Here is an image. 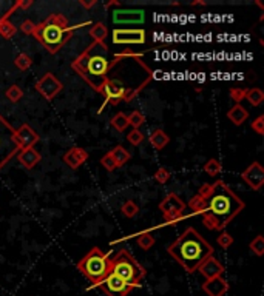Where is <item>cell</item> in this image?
Listing matches in <instances>:
<instances>
[{"instance_id": "21", "label": "cell", "mask_w": 264, "mask_h": 296, "mask_svg": "<svg viewBox=\"0 0 264 296\" xmlns=\"http://www.w3.org/2000/svg\"><path fill=\"white\" fill-rule=\"evenodd\" d=\"M110 156L113 157V161L116 162L117 169H119V167H124L127 162L130 161V157H132V154H130L129 151H127L122 145H116L114 148H111Z\"/></svg>"}, {"instance_id": "33", "label": "cell", "mask_w": 264, "mask_h": 296, "mask_svg": "<svg viewBox=\"0 0 264 296\" xmlns=\"http://www.w3.org/2000/svg\"><path fill=\"white\" fill-rule=\"evenodd\" d=\"M233 236L230 234V233H227V232H221V234L218 236V239H217V244L221 247V249H224V250H227L229 247H232V244H233Z\"/></svg>"}, {"instance_id": "17", "label": "cell", "mask_w": 264, "mask_h": 296, "mask_svg": "<svg viewBox=\"0 0 264 296\" xmlns=\"http://www.w3.org/2000/svg\"><path fill=\"white\" fill-rule=\"evenodd\" d=\"M88 159V153L84 150V148L79 147H73L70 151H66L64 154V162L70 167L73 170H77L79 167Z\"/></svg>"}, {"instance_id": "42", "label": "cell", "mask_w": 264, "mask_h": 296, "mask_svg": "<svg viewBox=\"0 0 264 296\" xmlns=\"http://www.w3.org/2000/svg\"><path fill=\"white\" fill-rule=\"evenodd\" d=\"M257 5H258V6H260V8H261V9H264V5H263V3H261V2H257Z\"/></svg>"}, {"instance_id": "15", "label": "cell", "mask_w": 264, "mask_h": 296, "mask_svg": "<svg viewBox=\"0 0 264 296\" xmlns=\"http://www.w3.org/2000/svg\"><path fill=\"white\" fill-rule=\"evenodd\" d=\"M229 289H230V285L222 276L207 279L202 284V292L207 296H224L229 292Z\"/></svg>"}, {"instance_id": "25", "label": "cell", "mask_w": 264, "mask_h": 296, "mask_svg": "<svg viewBox=\"0 0 264 296\" xmlns=\"http://www.w3.org/2000/svg\"><path fill=\"white\" fill-rule=\"evenodd\" d=\"M221 170H222V165H221V162L218 159H209L204 165V171L207 173L210 177L218 176L221 173Z\"/></svg>"}, {"instance_id": "4", "label": "cell", "mask_w": 264, "mask_h": 296, "mask_svg": "<svg viewBox=\"0 0 264 296\" xmlns=\"http://www.w3.org/2000/svg\"><path fill=\"white\" fill-rule=\"evenodd\" d=\"M77 26H84V23L70 26L66 17L61 14H51L44 22L36 25L33 37H36V41L48 49V53L56 54L73 37V31Z\"/></svg>"}, {"instance_id": "36", "label": "cell", "mask_w": 264, "mask_h": 296, "mask_svg": "<svg viewBox=\"0 0 264 296\" xmlns=\"http://www.w3.org/2000/svg\"><path fill=\"white\" fill-rule=\"evenodd\" d=\"M170 177H172V173L167 169H164V167H162V169H158V170H156V173H154V181L159 182V184H165L170 179Z\"/></svg>"}, {"instance_id": "10", "label": "cell", "mask_w": 264, "mask_h": 296, "mask_svg": "<svg viewBox=\"0 0 264 296\" xmlns=\"http://www.w3.org/2000/svg\"><path fill=\"white\" fill-rule=\"evenodd\" d=\"M107 296H127L134 287L130 284H127L121 278H117L113 273H110L107 278L97 285Z\"/></svg>"}, {"instance_id": "44", "label": "cell", "mask_w": 264, "mask_h": 296, "mask_svg": "<svg viewBox=\"0 0 264 296\" xmlns=\"http://www.w3.org/2000/svg\"><path fill=\"white\" fill-rule=\"evenodd\" d=\"M0 145H2V139H0Z\"/></svg>"}, {"instance_id": "16", "label": "cell", "mask_w": 264, "mask_h": 296, "mask_svg": "<svg viewBox=\"0 0 264 296\" xmlns=\"http://www.w3.org/2000/svg\"><path fill=\"white\" fill-rule=\"evenodd\" d=\"M198 270L205 278V281H207V279H212V278H217V276H222L224 265L212 254V256H209V258L199 265Z\"/></svg>"}, {"instance_id": "31", "label": "cell", "mask_w": 264, "mask_h": 296, "mask_svg": "<svg viewBox=\"0 0 264 296\" xmlns=\"http://www.w3.org/2000/svg\"><path fill=\"white\" fill-rule=\"evenodd\" d=\"M6 99H9L13 104H16V102H19L21 99L23 97V91H22V88L21 86H17V85H11L6 90Z\"/></svg>"}, {"instance_id": "32", "label": "cell", "mask_w": 264, "mask_h": 296, "mask_svg": "<svg viewBox=\"0 0 264 296\" xmlns=\"http://www.w3.org/2000/svg\"><path fill=\"white\" fill-rule=\"evenodd\" d=\"M136 242H138V245L141 247L142 250H150L152 247L154 245V238H153V234H150V233H144V234H141L138 239H136Z\"/></svg>"}, {"instance_id": "23", "label": "cell", "mask_w": 264, "mask_h": 296, "mask_svg": "<svg viewBox=\"0 0 264 296\" xmlns=\"http://www.w3.org/2000/svg\"><path fill=\"white\" fill-rule=\"evenodd\" d=\"M244 99H246L252 106H258L264 101V93L260 88H250V90H246V97Z\"/></svg>"}, {"instance_id": "18", "label": "cell", "mask_w": 264, "mask_h": 296, "mask_svg": "<svg viewBox=\"0 0 264 296\" xmlns=\"http://www.w3.org/2000/svg\"><path fill=\"white\" fill-rule=\"evenodd\" d=\"M17 161L21 162L25 169L31 170L39 162H41V153H39L36 148H26V150H22L21 153H19Z\"/></svg>"}, {"instance_id": "8", "label": "cell", "mask_w": 264, "mask_h": 296, "mask_svg": "<svg viewBox=\"0 0 264 296\" xmlns=\"http://www.w3.org/2000/svg\"><path fill=\"white\" fill-rule=\"evenodd\" d=\"M111 41L114 45H142L147 41V33L142 28H114Z\"/></svg>"}, {"instance_id": "28", "label": "cell", "mask_w": 264, "mask_h": 296, "mask_svg": "<svg viewBox=\"0 0 264 296\" xmlns=\"http://www.w3.org/2000/svg\"><path fill=\"white\" fill-rule=\"evenodd\" d=\"M127 121H129V125H132L134 130H139V128L145 124V116L141 111H133L129 117H127Z\"/></svg>"}, {"instance_id": "41", "label": "cell", "mask_w": 264, "mask_h": 296, "mask_svg": "<svg viewBox=\"0 0 264 296\" xmlns=\"http://www.w3.org/2000/svg\"><path fill=\"white\" fill-rule=\"evenodd\" d=\"M79 3H81L84 8H91V6H94L97 2H96V0H91V2H84V0H79Z\"/></svg>"}, {"instance_id": "40", "label": "cell", "mask_w": 264, "mask_h": 296, "mask_svg": "<svg viewBox=\"0 0 264 296\" xmlns=\"http://www.w3.org/2000/svg\"><path fill=\"white\" fill-rule=\"evenodd\" d=\"M17 8H22V9H28L29 6L33 5V0H25V2H17L16 3Z\"/></svg>"}, {"instance_id": "6", "label": "cell", "mask_w": 264, "mask_h": 296, "mask_svg": "<svg viewBox=\"0 0 264 296\" xmlns=\"http://www.w3.org/2000/svg\"><path fill=\"white\" fill-rule=\"evenodd\" d=\"M111 273L117 278H121L127 284L139 285V282L145 278V269L133 258V254L129 250H119L114 258H111Z\"/></svg>"}, {"instance_id": "43", "label": "cell", "mask_w": 264, "mask_h": 296, "mask_svg": "<svg viewBox=\"0 0 264 296\" xmlns=\"http://www.w3.org/2000/svg\"><path fill=\"white\" fill-rule=\"evenodd\" d=\"M2 121H3V119H2V117H0V122H2Z\"/></svg>"}, {"instance_id": "5", "label": "cell", "mask_w": 264, "mask_h": 296, "mask_svg": "<svg viewBox=\"0 0 264 296\" xmlns=\"http://www.w3.org/2000/svg\"><path fill=\"white\" fill-rule=\"evenodd\" d=\"M77 269L93 285H99L111 273V258L94 247L77 262Z\"/></svg>"}, {"instance_id": "11", "label": "cell", "mask_w": 264, "mask_h": 296, "mask_svg": "<svg viewBox=\"0 0 264 296\" xmlns=\"http://www.w3.org/2000/svg\"><path fill=\"white\" fill-rule=\"evenodd\" d=\"M11 139L19 150H26V148H33L34 144L39 142V134L29 125L23 124L21 128L13 131Z\"/></svg>"}, {"instance_id": "14", "label": "cell", "mask_w": 264, "mask_h": 296, "mask_svg": "<svg viewBox=\"0 0 264 296\" xmlns=\"http://www.w3.org/2000/svg\"><path fill=\"white\" fill-rule=\"evenodd\" d=\"M127 88L119 82V81H113V79H107L104 86H102V91L101 94L105 96L107 99V104L110 105H117L119 102L124 101V94H125Z\"/></svg>"}, {"instance_id": "24", "label": "cell", "mask_w": 264, "mask_h": 296, "mask_svg": "<svg viewBox=\"0 0 264 296\" xmlns=\"http://www.w3.org/2000/svg\"><path fill=\"white\" fill-rule=\"evenodd\" d=\"M16 26L13 25V22L9 19H0V36L3 39H11L16 34Z\"/></svg>"}, {"instance_id": "30", "label": "cell", "mask_w": 264, "mask_h": 296, "mask_svg": "<svg viewBox=\"0 0 264 296\" xmlns=\"http://www.w3.org/2000/svg\"><path fill=\"white\" fill-rule=\"evenodd\" d=\"M121 211H122V214L125 216V218H129V219H132V218H134L136 214H138V211H139V207L136 205L133 201H127L122 207H121Z\"/></svg>"}, {"instance_id": "26", "label": "cell", "mask_w": 264, "mask_h": 296, "mask_svg": "<svg viewBox=\"0 0 264 296\" xmlns=\"http://www.w3.org/2000/svg\"><path fill=\"white\" fill-rule=\"evenodd\" d=\"M249 249H250L252 253H255L257 256H263L264 254V238H263L261 234L255 236V238L250 241Z\"/></svg>"}, {"instance_id": "38", "label": "cell", "mask_w": 264, "mask_h": 296, "mask_svg": "<svg viewBox=\"0 0 264 296\" xmlns=\"http://www.w3.org/2000/svg\"><path fill=\"white\" fill-rule=\"evenodd\" d=\"M250 127H252V130L255 131L257 134H264V116L263 114L258 116L257 119L250 124Z\"/></svg>"}, {"instance_id": "29", "label": "cell", "mask_w": 264, "mask_h": 296, "mask_svg": "<svg viewBox=\"0 0 264 296\" xmlns=\"http://www.w3.org/2000/svg\"><path fill=\"white\" fill-rule=\"evenodd\" d=\"M111 127L117 131H125V128L129 127V121H127V116L124 113H117L111 119Z\"/></svg>"}, {"instance_id": "13", "label": "cell", "mask_w": 264, "mask_h": 296, "mask_svg": "<svg viewBox=\"0 0 264 296\" xmlns=\"http://www.w3.org/2000/svg\"><path fill=\"white\" fill-rule=\"evenodd\" d=\"M241 179L246 182L252 190H261L264 185V169L260 162H252L246 170L241 173Z\"/></svg>"}, {"instance_id": "22", "label": "cell", "mask_w": 264, "mask_h": 296, "mask_svg": "<svg viewBox=\"0 0 264 296\" xmlns=\"http://www.w3.org/2000/svg\"><path fill=\"white\" fill-rule=\"evenodd\" d=\"M90 37L93 39V42H99L104 43L105 39L109 37V28H107L104 23H96L91 29H90Z\"/></svg>"}, {"instance_id": "35", "label": "cell", "mask_w": 264, "mask_h": 296, "mask_svg": "<svg viewBox=\"0 0 264 296\" xmlns=\"http://www.w3.org/2000/svg\"><path fill=\"white\" fill-rule=\"evenodd\" d=\"M127 141H129L132 145H139L144 141V134L141 130H134L133 128V130L129 133V136H127Z\"/></svg>"}, {"instance_id": "20", "label": "cell", "mask_w": 264, "mask_h": 296, "mask_svg": "<svg viewBox=\"0 0 264 296\" xmlns=\"http://www.w3.org/2000/svg\"><path fill=\"white\" fill-rule=\"evenodd\" d=\"M149 142L153 145V148H156V150H164L170 142V136L164 130H161V128H158V130H154L149 136Z\"/></svg>"}, {"instance_id": "7", "label": "cell", "mask_w": 264, "mask_h": 296, "mask_svg": "<svg viewBox=\"0 0 264 296\" xmlns=\"http://www.w3.org/2000/svg\"><path fill=\"white\" fill-rule=\"evenodd\" d=\"M159 210L164 216L165 222L173 224L175 221H178L182 218V214L185 211V204L178 194L169 193L164 199L159 202Z\"/></svg>"}, {"instance_id": "1", "label": "cell", "mask_w": 264, "mask_h": 296, "mask_svg": "<svg viewBox=\"0 0 264 296\" xmlns=\"http://www.w3.org/2000/svg\"><path fill=\"white\" fill-rule=\"evenodd\" d=\"M193 213L199 214L209 230H224L244 210V204L222 181L204 184L190 202Z\"/></svg>"}, {"instance_id": "19", "label": "cell", "mask_w": 264, "mask_h": 296, "mask_svg": "<svg viewBox=\"0 0 264 296\" xmlns=\"http://www.w3.org/2000/svg\"><path fill=\"white\" fill-rule=\"evenodd\" d=\"M249 117V111L244 108L241 104H235L230 110L227 111V119L233 124V125H242L244 122L247 121Z\"/></svg>"}, {"instance_id": "37", "label": "cell", "mask_w": 264, "mask_h": 296, "mask_svg": "<svg viewBox=\"0 0 264 296\" xmlns=\"http://www.w3.org/2000/svg\"><path fill=\"white\" fill-rule=\"evenodd\" d=\"M230 99L235 101L237 104H241L244 101V97H246V90H242V88H230Z\"/></svg>"}, {"instance_id": "9", "label": "cell", "mask_w": 264, "mask_h": 296, "mask_svg": "<svg viewBox=\"0 0 264 296\" xmlns=\"http://www.w3.org/2000/svg\"><path fill=\"white\" fill-rule=\"evenodd\" d=\"M34 88L44 99H46V101H51V99H54L59 93L62 91L64 85L53 73H46L42 79H39Z\"/></svg>"}, {"instance_id": "12", "label": "cell", "mask_w": 264, "mask_h": 296, "mask_svg": "<svg viewBox=\"0 0 264 296\" xmlns=\"http://www.w3.org/2000/svg\"><path fill=\"white\" fill-rule=\"evenodd\" d=\"M111 19L116 25H141L145 22L144 9H114Z\"/></svg>"}, {"instance_id": "27", "label": "cell", "mask_w": 264, "mask_h": 296, "mask_svg": "<svg viewBox=\"0 0 264 296\" xmlns=\"http://www.w3.org/2000/svg\"><path fill=\"white\" fill-rule=\"evenodd\" d=\"M14 65H16L21 71H25V70H28V68L33 65V59L29 57L28 54H25V53H21V54H19V56L14 59Z\"/></svg>"}, {"instance_id": "39", "label": "cell", "mask_w": 264, "mask_h": 296, "mask_svg": "<svg viewBox=\"0 0 264 296\" xmlns=\"http://www.w3.org/2000/svg\"><path fill=\"white\" fill-rule=\"evenodd\" d=\"M21 28H22V31H23L25 34L33 36L34 29H36V23H34V22H31V21H25V22L21 25Z\"/></svg>"}, {"instance_id": "2", "label": "cell", "mask_w": 264, "mask_h": 296, "mask_svg": "<svg viewBox=\"0 0 264 296\" xmlns=\"http://www.w3.org/2000/svg\"><path fill=\"white\" fill-rule=\"evenodd\" d=\"M167 252L185 272L195 273L199 265L213 254V247L193 227H189L178 239L169 245Z\"/></svg>"}, {"instance_id": "3", "label": "cell", "mask_w": 264, "mask_h": 296, "mask_svg": "<svg viewBox=\"0 0 264 296\" xmlns=\"http://www.w3.org/2000/svg\"><path fill=\"white\" fill-rule=\"evenodd\" d=\"M107 53H109V46L105 45V42H93L71 63L73 70L97 93L102 91V86L113 70L111 61H109Z\"/></svg>"}, {"instance_id": "34", "label": "cell", "mask_w": 264, "mask_h": 296, "mask_svg": "<svg viewBox=\"0 0 264 296\" xmlns=\"http://www.w3.org/2000/svg\"><path fill=\"white\" fill-rule=\"evenodd\" d=\"M101 165L104 167L107 171H114V170L117 169V165H116V162L113 161V157L110 156V153H107V154H104V156L101 157Z\"/></svg>"}]
</instances>
